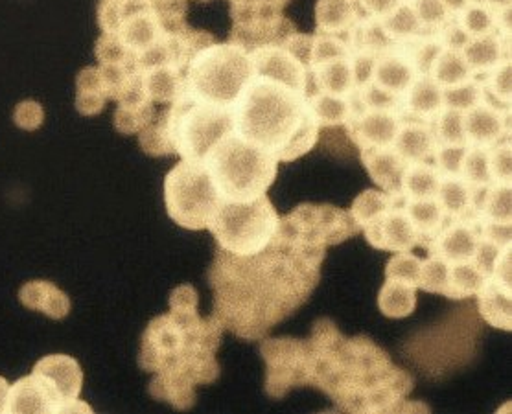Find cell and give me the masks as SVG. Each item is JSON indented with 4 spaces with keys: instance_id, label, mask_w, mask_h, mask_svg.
<instances>
[{
    "instance_id": "6da1fadb",
    "label": "cell",
    "mask_w": 512,
    "mask_h": 414,
    "mask_svg": "<svg viewBox=\"0 0 512 414\" xmlns=\"http://www.w3.org/2000/svg\"><path fill=\"white\" fill-rule=\"evenodd\" d=\"M325 253L273 238L264 251L234 256L218 249L210 267L214 317L245 341H258L293 315L319 284Z\"/></svg>"
},
{
    "instance_id": "7a4b0ae2",
    "label": "cell",
    "mask_w": 512,
    "mask_h": 414,
    "mask_svg": "<svg viewBox=\"0 0 512 414\" xmlns=\"http://www.w3.org/2000/svg\"><path fill=\"white\" fill-rule=\"evenodd\" d=\"M222 322L199 317L198 291L183 284L170 295V311L155 317L140 341L139 365L155 372L150 394L155 400L187 411L196 403V385L220 378L216 352L222 345Z\"/></svg>"
},
{
    "instance_id": "3957f363",
    "label": "cell",
    "mask_w": 512,
    "mask_h": 414,
    "mask_svg": "<svg viewBox=\"0 0 512 414\" xmlns=\"http://www.w3.org/2000/svg\"><path fill=\"white\" fill-rule=\"evenodd\" d=\"M310 348V385L325 391L341 411L387 413L409 409L406 403L413 380L395 367L369 337L347 339L336 324H314Z\"/></svg>"
},
{
    "instance_id": "277c9868",
    "label": "cell",
    "mask_w": 512,
    "mask_h": 414,
    "mask_svg": "<svg viewBox=\"0 0 512 414\" xmlns=\"http://www.w3.org/2000/svg\"><path fill=\"white\" fill-rule=\"evenodd\" d=\"M234 133L279 162L297 161L314 150L319 129L308 109V96L253 76L233 105Z\"/></svg>"
},
{
    "instance_id": "5b68a950",
    "label": "cell",
    "mask_w": 512,
    "mask_h": 414,
    "mask_svg": "<svg viewBox=\"0 0 512 414\" xmlns=\"http://www.w3.org/2000/svg\"><path fill=\"white\" fill-rule=\"evenodd\" d=\"M220 197L251 201L264 196L275 183L279 161L269 151L247 142L236 133L223 137L203 159Z\"/></svg>"
},
{
    "instance_id": "8992f818",
    "label": "cell",
    "mask_w": 512,
    "mask_h": 414,
    "mask_svg": "<svg viewBox=\"0 0 512 414\" xmlns=\"http://www.w3.org/2000/svg\"><path fill=\"white\" fill-rule=\"evenodd\" d=\"M253 78L249 54L233 43H210L188 61L187 92L209 104L233 107Z\"/></svg>"
},
{
    "instance_id": "52a82bcc",
    "label": "cell",
    "mask_w": 512,
    "mask_h": 414,
    "mask_svg": "<svg viewBox=\"0 0 512 414\" xmlns=\"http://www.w3.org/2000/svg\"><path fill=\"white\" fill-rule=\"evenodd\" d=\"M163 111L174 153L185 161H203L223 137L233 133V107L203 102L190 92Z\"/></svg>"
},
{
    "instance_id": "ba28073f",
    "label": "cell",
    "mask_w": 512,
    "mask_h": 414,
    "mask_svg": "<svg viewBox=\"0 0 512 414\" xmlns=\"http://www.w3.org/2000/svg\"><path fill=\"white\" fill-rule=\"evenodd\" d=\"M279 219L266 194L251 201L222 199L207 229L216 238L218 249L234 256H253L273 242Z\"/></svg>"
},
{
    "instance_id": "9c48e42d",
    "label": "cell",
    "mask_w": 512,
    "mask_h": 414,
    "mask_svg": "<svg viewBox=\"0 0 512 414\" xmlns=\"http://www.w3.org/2000/svg\"><path fill=\"white\" fill-rule=\"evenodd\" d=\"M222 197L203 162H177L164 179V205L168 216L183 229L209 227Z\"/></svg>"
},
{
    "instance_id": "30bf717a",
    "label": "cell",
    "mask_w": 512,
    "mask_h": 414,
    "mask_svg": "<svg viewBox=\"0 0 512 414\" xmlns=\"http://www.w3.org/2000/svg\"><path fill=\"white\" fill-rule=\"evenodd\" d=\"M360 232V225L343 208L301 205L279 219L275 238L295 249L326 254V247L345 242Z\"/></svg>"
},
{
    "instance_id": "8fae6325",
    "label": "cell",
    "mask_w": 512,
    "mask_h": 414,
    "mask_svg": "<svg viewBox=\"0 0 512 414\" xmlns=\"http://www.w3.org/2000/svg\"><path fill=\"white\" fill-rule=\"evenodd\" d=\"M268 365L266 392L280 400L295 387L310 385V348L301 339H268L260 346Z\"/></svg>"
},
{
    "instance_id": "7c38bea8",
    "label": "cell",
    "mask_w": 512,
    "mask_h": 414,
    "mask_svg": "<svg viewBox=\"0 0 512 414\" xmlns=\"http://www.w3.org/2000/svg\"><path fill=\"white\" fill-rule=\"evenodd\" d=\"M253 65V76L277 81L293 91L310 96L312 91V70L297 50L291 46L290 37L282 43L262 46L249 54Z\"/></svg>"
},
{
    "instance_id": "4fadbf2b",
    "label": "cell",
    "mask_w": 512,
    "mask_h": 414,
    "mask_svg": "<svg viewBox=\"0 0 512 414\" xmlns=\"http://www.w3.org/2000/svg\"><path fill=\"white\" fill-rule=\"evenodd\" d=\"M367 242L374 249L389 253H408L420 245L419 232L413 227L404 208H391L382 218L363 227Z\"/></svg>"
},
{
    "instance_id": "5bb4252c",
    "label": "cell",
    "mask_w": 512,
    "mask_h": 414,
    "mask_svg": "<svg viewBox=\"0 0 512 414\" xmlns=\"http://www.w3.org/2000/svg\"><path fill=\"white\" fill-rule=\"evenodd\" d=\"M402 122H404V115L400 111L365 109L360 115L350 116L345 126L352 142L363 150V148L393 146Z\"/></svg>"
},
{
    "instance_id": "9a60e30c",
    "label": "cell",
    "mask_w": 512,
    "mask_h": 414,
    "mask_svg": "<svg viewBox=\"0 0 512 414\" xmlns=\"http://www.w3.org/2000/svg\"><path fill=\"white\" fill-rule=\"evenodd\" d=\"M61 407L56 391L35 372L10 385L6 413L54 414L61 413Z\"/></svg>"
},
{
    "instance_id": "2e32d148",
    "label": "cell",
    "mask_w": 512,
    "mask_h": 414,
    "mask_svg": "<svg viewBox=\"0 0 512 414\" xmlns=\"http://www.w3.org/2000/svg\"><path fill=\"white\" fill-rule=\"evenodd\" d=\"M32 372L39 374L56 391L63 403L61 413H65L70 403L78 400L82 394L83 370L74 357L65 354L45 356L35 363Z\"/></svg>"
},
{
    "instance_id": "e0dca14e",
    "label": "cell",
    "mask_w": 512,
    "mask_h": 414,
    "mask_svg": "<svg viewBox=\"0 0 512 414\" xmlns=\"http://www.w3.org/2000/svg\"><path fill=\"white\" fill-rule=\"evenodd\" d=\"M297 28L282 15L277 17H258L247 21H236L229 43L240 46L247 54L262 46L275 45L295 34Z\"/></svg>"
},
{
    "instance_id": "ac0fdd59",
    "label": "cell",
    "mask_w": 512,
    "mask_h": 414,
    "mask_svg": "<svg viewBox=\"0 0 512 414\" xmlns=\"http://www.w3.org/2000/svg\"><path fill=\"white\" fill-rule=\"evenodd\" d=\"M479 225L474 219H455L452 225L433 238V247L430 253H437L443 256L448 264H459V262H472L476 249H478Z\"/></svg>"
},
{
    "instance_id": "d6986e66",
    "label": "cell",
    "mask_w": 512,
    "mask_h": 414,
    "mask_svg": "<svg viewBox=\"0 0 512 414\" xmlns=\"http://www.w3.org/2000/svg\"><path fill=\"white\" fill-rule=\"evenodd\" d=\"M361 162L385 194L402 197V177L408 162L404 161L393 146L389 148H363Z\"/></svg>"
},
{
    "instance_id": "ffe728a7",
    "label": "cell",
    "mask_w": 512,
    "mask_h": 414,
    "mask_svg": "<svg viewBox=\"0 0 512 414\" xmlns=\"http://www.w3.org/2000/svg\"><path fill=\"white\" fill-rule=\"evenodd\" d=\"M507 118L509 115H501L496 109H492L483 102L468 109L463 113L466 142L470 146H485V148L498 144L501 138L509 133Z\"/></svg>"
},
{
    "instance_id": "44dd1931",
    "label": "cell",
    "mask_w": 512,
    "mask_h": 414,
    "mask_svg": "<svg viewBox=\"0 0 512 414\" xmlns=\"http://www.w3.org/2000/svg\"><path fill=\"white\" fill-rule=\"evenodd\" d=\"M417 76H419L417 70L413 69L409 59L398 50L396 43L384 54L376 56L373 83L395 96H404L411 87V83L417 80Z\"/></svg>"
},
{
    "instance_id": "7402d4cb",
    "label": "cell",
    "mask_w": 512,
    "mask_h": 414,
    "mask_svg": "<svg viewBox=\"0 0 512 414\" xmlns=\"http://www.w3.org/2000/svg\"><path fill=\"white\" fill-rule=\"evenodd\" d=\"M443 107V87L428 74L417 76L402 96V113L413 120L431 122Z\"/></svg>"
},
{
    "instance_id": "603a6c76",
    "label": "cell",
    "mask_w": 512,
    "mask_h": 414,
    "mask_svg": "<svg viewBox=\"0 0 512 414\" xmlns=\"http://www.w3.org/2000/svg\"><path fill=\"white\" fill-rule=\"evenodd\" d=\"M437 146L439 144L433 133V126L422 120L402 122L393 144L396 153L406 162L428 161L433 157Z\"/></svg>"
},
{
    "instance_id": "cb8c5ba5",
    "label": "cell",
    "mask_w": 512,
    "mask_h": 414,
    "mask_svg": "<svg viewBox=\"0 0 512 414\" xmlns=\"http://www.w3.org/2000/svg\"><path fill=\"white\" fill-rule=\"evenodd\" d=\"M461 54L472 72H490L501 61L509 59V37L496 30L479 37H470Z\"/></svg>"
},
{
    "instance_id": "d4e9b609",
    "label": "cell",
    "mask_w": 512,
    "mask_h": 414,
    "mask_svg": "<svg viewBox=\"0 0 512 414\" xmlns=\"http://www.w3.org/2000/svg\"><path fill=\"white\" fill-rule=\"evenodd\" d=\"M19 300L28 310L45 313L50 319H65L69 315L70 300L65 291L47 280L26 282L19 291Z\"/></svg>"
},
{
    "instance_id": "484cf974",
    "label": "cell",
    "mask_w": 512,
    "mask_h": 414,
    "mask_svg": "<svg viewBox=\"0 0 512 414\" xmlns=\"http://www.w3.org/2000/svg\"><path fill=\"white\" fill-rule=\"evenodd\" d=\"M476 297L481 317L489 322L490 326L511 332L512 289L503 288L500 282H496L492 276H487Z\"/></svg>"
},
{
    "instance_id": "4316f807",
    "label": "cell",
    "mask_w": 512,
    "mask_h": 414,
    "mask_svg": "<svg viewBox=\"0 0 512 414\" xmlns=\"http://www.w3.org/2000/svg\"><path fill=\"white\" fill-rule=\"evenodd\" d=\"M360 19L361 10L356 0H317L315 4L317 34H349Z\"/></svg>"
},
{
    "instance_id": "83f0119b",
    "label": "cell",
    "mask_w": 512,
    "mask_h": 414,
    "mask_svg": "<svg viewBox=\"0 0 512 414\" xmlns=\"http://www.w3.org/2000/svg\"><path fill=\"white\" fill-rule=\"evenodd\" d=\"M142 81L144 91L153 104H172L187 92L185 70L175 69L170 65L142 70Z\"/></svg>"
},
{
    "instance_id": "f1b7e54d",
    "label": "cell",
    "mask_w": 512,
    "mask_h": 414,
    "mask_svg": "<svg viewBox=\"0 0 512 414\" xmlns=\"http://www.w3.org/2000/svg\"><path fill=\"white\" fill-rule=\"evenodd\" d=\"M476 194L478 188L470 186L461 177H443L435 197L441 203L446 216L463 219L470 212H476Z\"/></svg>"
},
{
    "instance_id": "f546056e",
    "label": "cell",
    "mask_w": 512,
    "mask_h": 414,
    "mask_svg": "<svg viewBox=\"0 0 512 414\" xmlns=\"http://www.w3.org/2000/svg\"><path fill=\"white\" fill-rule=\"evenodd\" d=\"M312 85L315 87V92H328L334 96L347 98L350 92L356 89L350 56L314 67L312 69Z\"/></svg>"
},
{
    "instance_id": "4dcf8cb0",
    "label": "cell",
    "mask_w": 512,
    "mask_h": 414,
    "mask_svg": "<svg viewBox=\"0 0 512 414\" xmlns=\"http://www.w3.org/2000/svg\"><path fill=\"white\" fill-rule=\"evenodd\" d=\"M404 212L408 214L413 227L419 232L420 245H424V240L433 242V238L443 229L446 214L437 197L408 199L404 205Z\"/></svg>"
},
{
    "instance_id": "1f68e13d",
    "label": "cell",
    "mask_w": 512,
    "mask_h": 414,
    "mask_svg": "<svg viewBox=\"0 0 512 414\" xmlns=\"http://www.w3.org/2000/svg\"><path fill=\"white\" fill-rule=\"evenodd\" d=\"M441 173L433 164L422 162H408L406 172L402 177V197L406 199H430L437 196Z\"/></svg>"
},
{
    "instance_id": "d6a6232c",
    "label": "cell",
    "mask_w": 512,
    "mask_h": 414,
    "mask_svg": "<svg viewBox=\"0 0 512 414\" xmlns=\"http://www.w3.org/2000/svg\"><path fill=\"white\" fill-rule=\"evenodd\" d=\"M78 94H76V109L85 116L98 115L104 111L107 102V89L100 69L87 67L78 74L76 80Z\"/></svg>"
},
{
    "instance_id": "836d02e7",
    "label": "cell",
    "mask_w": 512,
    "mask_h": 414,
    "mask_svg": "<svg viewBox=\"0 0 512 414\" xmlns=\"http://www.w3.org/2000/svg\"><path fill=\"white\" fill-rule=\"evenodd\" d=\"M308 109L319 127L345 126L352 116L349 96L341 98L328 92H312L308 96Z\"/></svg>"
},
{
    "instance_id": "e575fe53",
    "label": "cell",
    "mask_w": 512,
    "mask_h": 414,
    "mask_svg": "<svg viewBox=\"0 0 512 414\" xmlns=\"http://www.w3.org/2000/svg\"><path fill=\"white\" fill-rule=\"evenodd\" d=\"M417 306V288L398 280H387L378 293V308L385 317L404 319Z\"/></svg>"
},
{
    "instance_id": "d590c367",
    "label": "cell",
    "mask_w": 512,
    "mask_h": 414,
    "mask_svg": "<svg viewBox=\"0 0 512 414\" xmlns=\"http://www.w3.org/2000/svg\"><path fill=\"white\" fill-rule=\"evenodd\" d=\"M385 35L393 43H406L409 39H415L424 34V26L420 24L417 13L413 12L408 0H404L400 6H396L393 12L384 17L382 21Z\"/></svg>"
},
{
    "instance_id": "8d00e7d4",
    "label": "cell",
    "mask_w": 512,
    "mask_h": 414,
    "mask_svg": "<svg viewBox=\"0 0 512 414\" xmlns=\"http://www.w3.org/2000/svg\"><path fill=\"white\" fill-rule=\"evenodd\" d=\"M428 76H431L444 89V87H452L457 83L470 80L474 72L466 65L461 50L443 48V52L433 61Z\"/></svg>"
},
{
    "instance_id": "74e56055",
    "label": "cell",
    "mask_w": 512,
    "mask_h": 414,
    "mask_svg": "<svg viewBox=\"0 0 512 414\" xmlns=\"http://www.w3.org/2000/svg\"><path fill=\"white\" fill-rule=\"evenodd\" d=\"M512 190L509 183L489 184L481 196L478 218L481 221H500L511 223Z\"/></svg>"
},
{
    "instance_id": "f35d334b",
    "label": "cell",
    "mask_w": 512,
    "mask_h": 414,
    "mask_svg": "<svg viewBox=\"0 0 512 414\" xmlns=\"http://www.w3.org/2000/svg\"><path fill=\"white\" fill-rule=\"evenodd\" d=\"M485 282V275L479 271L474 262H459L450 264L448 271V286L444 297L448 299H468L478 293Z\"/></svg>"
},
{
    "instance_id": "ab89813d",
    "label": "cell",
    "mask_w": 512,
    "mask_h": 414,
    "mask_svg": "<svg viewBox=\"0 0 512 414\" xmlns=\"http://www.w3.org/2000/svg\"><path fill=\"white\" fill-rule=\"evenodd\" d=\"M400 197L385 194L380 190H365L360 196L354 199L352 208H350V216L360 225L361 229L369 223H373L378 218H382L391 208L396 207V201Z\"/></svg>"
},
{
    "instance_id": "60d3db41",
    "label": "cell",
    "mask_w": 512,
    "mask_h": 414,
    "mask_svg": "<svg viewBox=\"0 0 512 414\" xmlns=\"http://www.w3.org/2000/svg\"><path fill=\"white\" fill-rule=\"evenodd\" d=\"M433 120L435 122L431 126H433V133H435L439 146L466 144L465 126H463V113L461 111L443 107L439 111V115L435 116Z\"/></svg>"
},
{
    "instance_id": "b9f144b4",
    "label": "cell",
    "mask_w": 512,
    "mask_h": 414,
    "mask_svg": "<svg viewBox=\"0 0 512 414\" xmlns=\"http://www.w3.org/2000/svg\"><path fill=\"white\" fill-rule=\"evenodd\" d=\"M461 179L474 188L492 184L489 172V148L466 146L465 159L461 166Z\"/></svg>"
},
{
    "instance_id": "7bdbcfd3",
    "label": "cell",
    "mask_w": 512,
    "mask_h": 414,
    "mask_svg": "<svg viewBox=\"0 0 512 414\" xmlns=\"http://www.w3.org/2000/svg\"><path fill=\"white\" fill-rule=\"evenodd\" d=\"M349 56V43H347V41H343L339 35H312V48H310V69L319 67V65H323V63L336 61V59L349 58Z\"/></svg>"
},
{
    "instance_id": "ee69618b",
    "label": "cell",
    "mask_w": 512,
    "mask_h": 414,
    "mask_svg": "<svg viewBox=\"0 0 512 414\" xmlns=\"http://www.w3.org/2000/svg\"><path fill=\"white\" fill-rule=\"evenodd\" d=\"M155 116V107L152 102L146 104H118L117 113H115V126L120 133H140Z\"/></svg>"
},
{
    "instance_id": "f6af8a7d",
    "label": "cell",
    "mask_w": 512,
    "mask_h": 414,
    "mask_svg": "<svg viewBox=\"0 0 512 414\" xmlns=\"http://www.w3.org/2000/svg\"><path fill=\"white\" fill-rule=\"evenodd\" d=\"M481 100H483V83L472 78L443 89L444 107H450L461 113H466L468 109L481 104Z\"/></svg>"
},
{
    "instance_id": "bcb514c9",
    "label": "cell",
    "mask_w": 512,
    "mask_h": 414,
    "mask_svg": "<svg viewBox=\"0 0 512 414\" xmlns=\"http://www.w3.org/2000/svg\"><path fill=\"white\" fill-rule=\"evenodd\" d=\"M448 271H450V264L444 260L443 256L430 253L426 260H422L419 288L426 293L444 295L446 286H448Z\"/></svg>"
},
{
    "instance_id": "7dc6e473",
    "label": "cell",
    "mask_w": 512,
    "mask_h": 414,
    "mask_svg": "<svg viewBox=\"0 0 512 414\" xmlns=\"http://www.w3.org/2000/svg\"><path fill=\"white\" fill-rule=\"evenodd\" d=\"M420 269H422V260L417 254L396 253L389 258L387 267H385V278L387 280H398L409 286L419 288Z\"/></svg>"
},
{
    "instance_id": "c3c4849f",
    "label": "cell",
    "mask_w": 512,
    "mask_h": 414,
    "mask_svg": "<svg viewBox=\"0 0 512 414\" xmlns=\"http://www.w3.org/2000/svg\"><path fill=\"white\" fill-rule=\"evenodd\" d=\"M459 24L463 26L468 37H479L496 30L494 12L485 4H468L465 10L459 13Z\"/></svg>"
},
{
    "instance_id": "681fc988",
    "label": "cell",
    "mask_w": 512,
    "mask_h": 414,
    "mask_svg": "<svg viewBox=\"0 0 512 414\" xmlns=\"http://www.w3.org/2000/svg\"><path fill=\"white\" fill-rule=\"evenodd\" d=\"M358 92H360L363 111L374 109V111H400L402 113V96H395V94L385 91L373 81L358 89Z\"/></svg>"
},
{
    "instance_id": "f907efd6",
    "label": "cell",
    "mask_w": 512,
    "mask_h": 414,
    "mask_svg": "<svg viewBox=\"0 0 512 414\" xmlns=\"http://www.w3.org/2000/svg\"><path fill=\"white\" fill-rule=\"evenodd\" d=\"M483 89L501 104L511 105V59L501 61L498 67L490 70Z\"/></svg>"
},
{
    "instance_id": "816d5d0a",
    "label": "cell",
    "mask_w": 512,
    "mask_h": 414,
    "mask_svg": "<svg viewBox=\"0 0 512 414\" xmlns=\"http://www.w3.org/2000/svg\"><path fill=\"white\" fill-rule=\"evenodd\" d=\"M465 144L459 146H437L435 148V168L441 177H461V166L465 159Z\"/></svg>"
},
{
    "instance_id": "f5cc1de1",
    "label": "cell",
    "mask_w": 512,
    "mask_h": 414,
    "mask_svg": "<svg viewBox=\"0 0 512 414\" xmlns=\"http://www.w3.org/2000/svg\"><path fill=\"white\" fill-rule=\"evenodd\" d=\"M489 172L492 183L511 184L512 157L509 140L489 148Z\"/></svg>"
},
{
    "instance_id": "db71d44e",
    "label": "cell",
    "mask_w": 512,
    "mask_h": 414,
    "mask_svg": "<svg viewBox=\"0 0 512 414\" xmlns=\"http://www.w3.org/2000/svg\"><path fill=\"white\" fill-rule=\"evenodd\" d=\"M413 12L417 13L424 30L441 28L450 17L444 8L443 0H409Z\"/></svg>"
},
{
    "instance_id": "11a10c76",
    "label": "cell",
    "mask_w": 512,
    "mask_h": 414,
    "mask_svg": "<svg viewBox=\"0 0 512 414\" xmlns=\"http://www.w3.org/2000/svg\"><path fill=\"white\" fill-rule=\"evenodd\" d=\"M350 61H352V72H354L356 89H361V87H365L367 83L373 81L376 54H371V52H354V54H350Z\"/></svg>"
},
{
    "instance_id": "9f6ffc18",
    "label": "cell",
    "mask_w": 512,
    "mask_h": 414,
    "mask_svg": "<svg viewBox=\"0 0 512 414\" xmlns=\"http://www.w3.org/2000/svg\"><path fill=\"white\" fill-rule=\"evenodd\" d=\"M479 234L483 240L494 243L496 247L505 249L511 245V223H500V221H481L479 223Z\"/></svg>"
},
{
    "instance_id": "6f0895ef",
    "label": "cell",
    "mask_w": 512,
    "mask_h": 414,
    "mask_svg": "<svg viewBox=\"0 0 512 414\" xmlns=\"http://www.w3.org/2000/svg\"><path fill=\"white\" fill-rule=\"evenodd\" d=\"M501 249L500 247H496L494 243L487 242V240H483V238H479L478 249H476V254H474V258H472V262L476 264L479 271L487 276L492 275V271H494V265L498 262V258H500Z\"/></svg>"
},
{
    "instance_id": "680465c9",
    "label": "cell",
    "mask_w": 512,
    "mask_h": 414,
    "mask_svg": "<svg viewBox=\"0 0 512 414\" xmlns=\"http://www.w3.org/2000/svg\"><path fill=\"white\" fill-rule=\"evenodd\" d=\"M15 124L23 129H37L43 124V109L37 102H23L15 109Z\"/></svg>"
},
{
    "instance_id": "91938a15",
    "label": "cell",
    "mask_w": 512,
    "mask_h": 414,
    "mask_svg": "<svg viewBox=\"0 0 512 414\" xmlns=\"http://www.w3.org/2000/svg\"><path fill=\"white\" fill-rule=\"evenodd\" d=\"M437 35H439L444 48H452V50H463L470 39L459 21H450V19L441 26Z\"/></svg>"
},
{
    "instance_id": "94428289",
    "label": "cell",
    "mask_w": 512,
    "mask_h": 414,
    "mask_svg": "<svg viewBox=\"0 0 512 414\" xmlns=\"http://www.w3.org/2000/svg\"><path fill=\"white\" fill-rule=\"evenodd\" d=\"M360 6L361 13H365L371 19L382 21L389 13L400 6L404 0H356Z\"/></svg>"
},
{
    "instance_id": "6125c7cd",
    "label": "cell",
    "mask_w": 512,
    "mask_h": 414,
    "mask_svg": "<svg viewBox=\"0 0 512 414\" xmlns=\"http://www.w3.org/2000/svg\"><path fill=\"white\" fill-rule=\"evenodd\" d=\"M443 4L448 17H459V13L468 6V0H443Z\"/></svg>"
},
{
    "instance_id": "be15d7a7",
    "label": "cell",
    "mask_w": 512,
    "mask_h": 414,
    "mask_svg": "<svg viewBox=\"0 0 512 414\" xmlns=\"http://www.w3.org/2000/svg\"><path fill=\"white\" fill-rule=\"evenodd\" d=\"M8 391H10V385H8V381L4 380V378L0 376V413H6Z\"/></svg>"
},
{
    "instance_id": "e7e4bbea",
    "label": "cell",
    "mask_w": 512,
    "mask_h": 414,
    "mask_svg": "<svg viewBox=\"0 0 512 414\" xmlns=\"http://www.w3.org/2000/svg\"><path fill=\"white\" fill-rule=\"evenodd\" d=\"M483 4L492 12H500L505 8H511V0H483Z\"/></svg>"
},
{
    "instance_id": "03108f58",
    "label": "cell",
    "mask_w": 512,
    "mask_h": 414,
    "mask_svg": "<svg viewBox=\"0 0 512 414\" xmlns=\"http://www.w3.org/2000/svg\"><path fill=\"white\" fill-rule=\"evenodd\" d=\"M468 4H483V0H468Z\"/></svg>"
}]
</instances>
